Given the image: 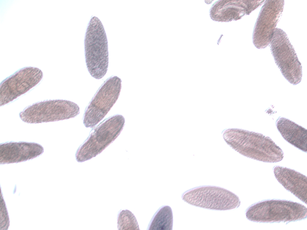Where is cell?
I'll return each instance as SVG.
<instances>
[{
    "label": "cell",
    "mask_w": 307,
    "mask_h": 230,
    "mask_svg": "<svg viewBox=\"0 0 307 230\" xmlns=\"http://www.w3.org/2000/svg\"><path fill=\"white\" fill-rule=\"evenodd\" d=\"M223 137L233 149L249 158L270 163L279 162L283 158L281 149L270 138L262 134L232 128L225 130Z\"/></svg>",
    "instance_id": "cell-1"
},
{
    "label": "cell",
    "mask_w": 307,
    "mask_h": 230,
    "mask_svg": "<svg viewBox=\"0 0 307 230\" xmlns=\"http://www.w3.org/2000/svg\"><path fill=\"white\" fill-rule=\"evenodd\" d=\"M246 216L253 222L288 223L306 219L307 208L299 203L290 200L267 199L251 205L246 210Z\"/></svg>",
    "instance_id": "cell-2"
},
{
    "label": "cell",
    "mask_w": 307,
    "mask_h": 230,
    "mask_svg": "<svg viewBox=\"0 0 307 230\" xmlns=\"http://www.w3.org/2000/svg\"><path fill=\"white\" fill-rule=\"evenodd\" d=\"M84 42L88 70L92 77L100 79L105 76L108 69V42L103 26L96 16L92 17L89 22Z\"/></svg>",
    "instance_id": "cell-3"
},
{
    "label": "cell",
    "mask_w": 307,
    "mask_h": 230,
    "mask_svg": "<svg viewBox=\"0 0 307 230\" xmlns=\"http://www.w3.org/2000/svg\"><path fill=\"white\" fill-rule=\"evenodd\" d=\"M125 119L116 114L101 122L92 131L75 154L79 162L89 160L101 153L118 137L124 125Z\"/></svg>",
    "instance_id": "cell-4"
},
{
    "label": "cell",
    "mask_w": 307,
    "mask_h": 230,
    "mask_svg": "<svg viewBox=\"0 0 307 230\" xmlns=\"http://www.w3.org/2000/svg\"><path fill=\"white\" fill-rule=\"evenodd\" d=\"M80 112L76 103L64 100L44 101L30 105L21 112L22 120L28 123L54 122L74 118Z\"/></svg>",
    "instance_id": "cell-5"
},
{
    "label": "cell",
    "mask_w": 307,
    "mask_h": 230,
    "mask_svg": "<svg viewBox=\"0 0 307 230\" xmlns=\"http://www.w3.org/2000/svg\"><path fill=\"white\" fill-rule=\"evenodd\" d=\"M270 43L275 63L283 76L293 85L299 84L302 79V67L286 34L281 29L276 28Z\"/></svg>",
    "instance_id": "cell-6"
},
{
    "label": "cell",
    "mask_w": 307,
    "mask_h": 230,
    "mask_svg": "<svg viewBox=\"0 0 307 230\" xmlns=\"http://www.w3.org/2000/svg\"><path fill=\"white\" fill-rule=\"evenodd\" d=\"M182 199L188 204L204 208L219 211L238 207L240 202L234 193L224 188L214 186H204L187 190Z\"/></svg>",
    "instance_id": "cell-7"
},
{
    "label": "cell",
    "mask_w": 307,
    "mask_h": 230,
    "mask_svg": "<svg viewBox=\"0 0 307 230\" xmlns=\"http://www.w3.org/2000/svg\"><path fill=\"white\" fill-rule=\"evenodd\" d=\"M121 88V80L117 76L109 78L99 89L86 108L83 123L92 128L104 117L118 99Z\"/></svg>",
    "instance_id": "cell-8"
},
{
    "label": "cell",
    "mask_w": 307,
    "mask_h": 230,
    "mask_svg": "<svg viewBox=\"0 0 307 230\" xmlns=\"http://www.w3.org/2000/svg\"><path fill=\"white\" fill-rule=\"evenodd\" d=\"M43 77V72L40 69L27 67L20 69L4 80L0 85V106L27 92L36 85Z\"/></svg>",
    "instance_id": "cell-9"
},
{
    "label": "cell",
    "mask_w": 307,
    "mask_h": 230,
    "mask_svg": "<svg viewBox=\"0 0 307 230\" xmlns=\"http://www.w3.org/2000/svg\"><path fill=\"white\" fill-rule=\"evenodd\" d=\"M284 0H266L257 20L253 34V42L258 49L270 44L275 27L283 10Z\"/></svg>",
    "instance_id": "cell-10"
},
{
    "label": "cell",
    "mask_w": 307,
    "mask_h": 230,
    "mask_svg": "<svg viewBox=\"0 0 307 230\" xmlns=\"http://www.w3.org/2000/svg\"><path fill=\"white\" fill-rule=\"evenodd\" d=\"M264 1L219 0L210 11L211 18L218 22H228L240 19L260 6Z\"/></svg>",
    "instance_id": "cell-11"
},
{
    "label": "cell",
    "mask_w": 307,
    "mask_h": 230,
    "mask_svg": "<svg viewBox=\"0 0 307 230\" xmlns=\"http://www.w3.org/2000/svg\"><path fill=\"white\" fill-rule=\"evenodd\" d=\"M43 152L41 145L34 142H10L1 143L0 164L26 161L39 156Z\"/></svg>",
    "instance_id": "cell-12"
},
{
    "label": "cell",
    "mask_w": 307,
    "mask_h": 230,
    "mask_svg": "<svg viewBox=\"0 0 307 230\" xmlns=\"http://www.w3.org/2000/svg\"><path fill=\"white\" fill-rule=\"evenodd\" d=\"M273 172L278 182L288 191L307 204V177L294 170L277 166Z\"/></svg>",
    "instance_id": "cell-13"
},
{
    "label": "cell",
    "mask_w": 307,
    "mask_h": 230,
    "mask_svg": "<svg viewBox=\"0 0 307 230\" xmlns=\"http://www.w3.org/2000/svg\"><path fill=\"white\" fill-rule=\"evenodd\" d=\"M276 125L285 140L299 149L307 152L306 129L283 117H280L277 120Z\"/></svg>",
    "instance_id": "cell-14"
},
{
    "label": "cell",
    "mask_w": 307,
    "mask_h": 230,
    "mask_svg": "<svg viewBox=\"0 0 307 230\" xmlns=\"http://www.w3.org/2000/svg\"><path fill=\"white\" fill-rule=\"evenodd\" d=\"M173 224V213L171 208L165 205L160 208L152 219L149 230H171Z\"/></svg>",
    "instance_id": "cell-15"
},
{
    "label": "cell",
    "mask_w": 307,
    "mask_h": 230,
    "mask_svg": "<svg viewBox=\"0 0 307 230\" xmlns=\"http://www.w3.org/2000/svg\"><path fill=\"white\" fill-rule=\"evenodd\" d=\"M118 230H139V227L134 214L128 210H122L119 213L117 218Z\"/></svg>",
    "instance_id": "cell-16"
}]
</instances>
